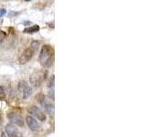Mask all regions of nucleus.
I'll return each instance as SVG.
<instances>
[{
    "instance_id": "obj_1",
    "label": "nucleus",
    "mask_w": 146,
    "mask_h": 137,
    "mask_svg": "<svg viewBox=\"0 0 146 137\" xmlns=\"http://www.w3.org/2000/svg\"><path fill=\"white\" fill-rule=\"evenodd\" d=\"M39 61L41 65L50 67L53 61V49L48 45H44L39 52Z\"/></svg>"
},
{
    "instance_id": "obj_2",
    "label": "nucleus",
    "mask_w": 146,
    "mask_h": 137,
    "mask_svg": "<svg viewBox=\"0 0 146 137\" xmlns=\"http://www.w3.org/2000/svg\"><path fill=\"white\" fill-rule=\"evenodd\" d=\"M36 99L41 104V106L45 109L46 112H47L48 114H50V115H53V114H54V106H53V104H51L50 102H48V100L46 99V96L44 94L38 93V95L36 96Z\"/></svg>"
},
{
    "instance_id": "obj_3",
    "label": "nucleus",
    "mask_w": 146,
    "mask_h": 137,
    "mask_svg": "<svg viewBox=\"0 0 146 137\" xmlns=\"http://www.w3.org/2000/svg\"><path fill=\"white\" fill-rule=\"evenodd\" d=\"M27 111H29V112L31 114V115L35 116L38 121L45 122L46 119H47L46 114L42 111H41V110L38 107L35 106V105H32V106H30L29 109H27Z\"/></svg>"
},
{
    "instance_id": "obj_4",
    "label": "nucleus",
    "mask_w": 146,
    "mask_h": 137,
    "mask_svg": "<svg viewBox=\"0 0 146 137\" xmlns=\"http://www.w3.org/2000/svg\"><path fill=\"white\" fill-rule=\"evenodd\" d=\"M7 118L9 119V121L11 122L12 124L14 125H17L19 127L24 126V120H23L22 116L20 114H18L17 112H10L7 114Z\"/></svg>"
},
{
    "instance_id": "obj_5",
    "label": "nucleus",
    "mask_w": 146,
    "mask_h": 137,
    "mask_svg": "<svg viewBox=\"0 0 146 137\" xmlns=\"http://www.w3.org/2000/svg\"><path fill=\"white\" fill-rule=\"evenodd\" d=\"M33 55H34V51H33V50H32L30 48H27L20 55L19 59H18V61H19L20 64H26V63H27L32 59Z\"/></svg>"
},
{
    "instance_id": "obj_6",
    "label": "nucleus",
    "mask_w": 146,
    "mask_h": 137,
    "mask_svg": "<svg viewBox=\"0 0 146 137\" xmlns=\"http://www.w3.org/2000/svg\"><path fill=\"white\" fill-rule=\"evenodd\" d=\"M6 132L9 137H23V134L17 129L16 125L9 123L6 126Z\"/></svg>"
},
{
    "instance_id": "obj_7",
    "label": "nucleus",
    "mask_w": 146,
    "mask_h": 137,
    "mask_svg": "<svg viewBox=\"0 0 146 137\" xmlns=\"http://www.w3.org/2000/svg\"><path fill=\"white\" fill-rule=\"evenodd\" d=\"M26 122L27 126L29 127V129L33 132H36L39 130V123L36 121V119L34 118L31 115H27L26 116Z\"/></svg>"
},
{
    "instance_id": "obj_8",
    "label": "nucleus",
    "mask_w": 146,
    "mask_h": 137,
    "mask_svg": "<svg viewBox=\"0 0 146 137\" xmlns=\"http://www.w3.org/2000/svg\"><path fill=\"white\" fill-rule=\"evenodd\" d=\"M38 30H39V26L34 25L29 27H27V29L23 30V32H24V33H27V34H33V33H36V32H38Z\"/></svg>"
},
{
    "instance_id": "obj_9",
    "label": "nucleus",
    "mask_w": 146,
    "mask_h": 137,
    "mask_svg": "<svg viewBox=\"0 0 146 137\" xmlns=\"http://www.w3.org/2000/svg\"><path fill=\"white\" fill-rule=\"evenodd\" d=\"M48 89H49V97L54 100V76H52L51 80H50Z\"/></svg>"
},
{
    "instance_id": "obj_10",
    "label": "nucleus",
    "mask_w": 146,
    "mask_h": 137,
    "mask_svg": "<svg viewBox=\"0 0 146 137\" xmlns=\"http://www.w3.org/2000/svg\"><path fill=\"white\" fill-rule=\"evenodd\" d=\"M27 87H29L27 82L26 80H21V81H19V83H18L17 90H18V91H20V92H23Z\"/></svg>"
},
{
    "instance_id": "obj_11",
    "label": "nucleus",
    "mask_w": 146,
    "mask_h": 137,
    "mask_svg": "<svg viewBox=\"0 0 146 137\" xmlns=\"http://www.w3.org/2000/svg\"><path fill=\"white\" fill-rule=\"evenodd\" d=\"M32 88L31 87H27V88L25 89V90L23 91V98L24 99H29L30 96L32 95Z\"/></svg>"
},
{
    "instance_id": "obj_12",
    "label": "nucleus",
    "mask_w": 146,
    "mask_h": 137,
    "mask_svg": "<svg viewBox=\"0 0 146 137\" xmlns=\"http://www.w3.org/2000/svg\"><path fill=\"white\" fill-rule=\"evenodd\" d=\"M38 47H39V42L38 40H34V41H32V43H31V49L33 50H36V49H38Z\"/></svg>"
},
{
    "instance_id": "obj_13",
    "label": "nucleus",
    "mask_w": 146,
    "mask_h": 137,
    "mask_svg": "<svg viewBox=\"0 0 146 137\" xmlns=\"http://www.w3.org/2000/svg\"><path fill=\"white\" fill-rule=\"evenodd\" d=\"M6 13H7V10H6V9H4V8L1 9V10H0V17H3Z\"/></svg>"
},
{
    "instance_id": "obj_14",
    "label": "nucleus",
    "mask_w": 146,
    "mask_h": 137,
    "mask_svg": "<svg viewBox=\"0 0 146 137\" xmlns=\"http://www.w3.org/2000/svg\"><path fill=\"white\" fill-rule=\"evenodd\" d=\"M5 94V88L3 86H0V95Z\"/></svg>"
},
{
    "instance_id": "obj_15",
    "label": "nucleus",
    "mask_w": 146,
    "mask_h": 137,
    "mask_svg": "<svg viewBox=\"0 0 146 137\" xmlns=\"http://www.w3.org/2000/svg\"><path fill=\"white\" fill-rule=\"evenodd\" d=\"M10 95H11V97H14V96H16V90L12 89L11 91H10Z\"/></svg>"
},
{
    "instance_id": "obj_16",
    "label": "nucleus",
    "mask_w": 146,
    "mask_h": 137,
    "mask_svg": "<svg viewBox=\"0 0 146 137\" xmlns=\"http://www.w3.org/2000/svg\"><path fill=\"white\" fill-rule=\"evenodd\" d=\"M1 33H2V32H0V45H1L2 41H3V35Z\"/></svg>"
},
{
    "instance_id": "obj_17",
    "label": "nucleus",
    "mask_w": 146,
    "mask_h": 137,
    "mask_svg": "<svg viewBox=\"0 0 146 137\" xmlns=\"http://www.w3.org/2000/svg\"><path fill=\"white\" fill-rule=\"evenodd\" d=\"M1 137H7L6 134H5V132H2V134H1Z\"/></svg>"
}]
</instances>
